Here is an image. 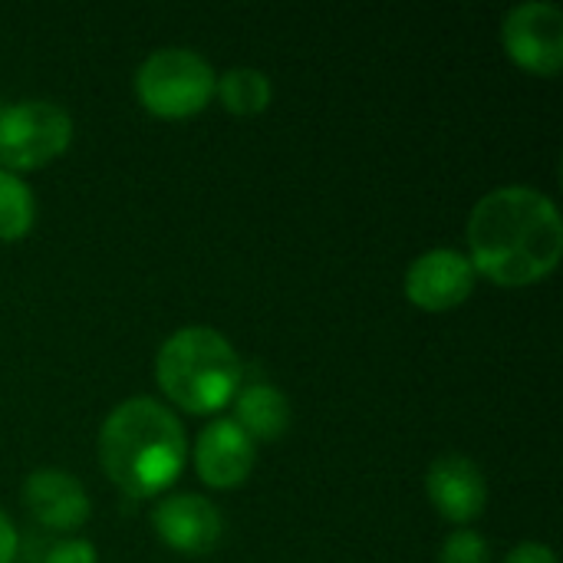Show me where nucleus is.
<instances>
[{
	"instance_id": "f257e3e1",
	"label": "nucleus",
	"mask_w": 563,
	"mask_h": 563,
	"mask_svg": "<svg viewBox=\"0 0 563 563\" xmlns=\"http://www.w3.org/2000/svg\"><path fill=\"white\" fill-rule=\"evenodd\" d=\"M563 221L558 205L531 185H501L468 214V261L501 287H531L558 271Z\"/></svg>"
},
{
	"instance_id": "f03ea898",
	"label": "nucleus",
	"mask_w": 563,
	"mask_h": 563,
	"mask_svg": "<svg viewBox=\"0 0 563 563\" xmlns=\"http://www.w3.org/2000/svg\"><path fill=\"white\" fill-rule=\"evenodd\" d=\"M99 462L129 498H162L188 462V435L178 416L148 396L119 402L99 429Z\"/></svg>"
},
{
	"instance_id": "7ed1b4c3",
	"label": "nucleus",
	"mask_w": 563,
	"mask_h": 563,
	"mask_svg": "<svg viewBox=\"0 0 563 563\" xmlns=\"http://www.w3.org/2000/svg\"><path fill=\"white\" fill-rule=\"evenodd\" d=\"M155 379L178 409L214 416L244 386V363L221 330L181 327L158 346Z\"/></svg>"
},
{
	"instance_id": "20e7f679",
	"label": "nucleus",
	"mask_w": 563,
	"mask_h": 563,
	"mask_svg": "<svg viewBox=\"0 0 563 563\" xmlns=\"http://www.w3.org/2000/svg\"><path fill=\"white\" fill-rule=\"evenodd\" d=\"M218 86L214 66L191 46H158L135 69V96L158 119L201 112Z\"/></svg>"
},
{
	"instance_id": "39448f33",
	"label": "nucleus",
	"mask_w": 563,
	"mask_h": 563,
	"mask_svg": "<svg viewBox=\"0 0 563 563\" xmlns=\"http://www.w3.org/2000/svg\"><path fill=\"white\" fill-rule=\"evenodd\" d=\"M73 142V115L53 99H16L0 106V168L33 172L59 158Z\"/></svg>"
},
{
	"instance_id": "423d86ee",
	"label": "nucleus",
	"mask_w": 563,
	"mask_h": 563,
	"mask_svg": "<svg viewBox=\"0 0 563 563\" xmlns=\"http://www.w3.org/2000/svg\"><path fill=\"white\" fill-rule=\"evenodd\" d=\"M501 46L528 73L558 76L563 66V10L551 0H525L501 16Z\"/></svg>"
},
{
	"instance_id": "0eeeda50",
	"label": "nucleus",
	"mask_w": 563,
	"mask_h": 563,
	"mask_svg": "<svg viewBox=\"0 0 563 563\" xmlns=\"http://www.w3.org/2000/svg\"><path fill=\"white\" fill-rule=\"evenodd\" d=\"M475 267L465 251L459 247H432L419 254L402 280L406 300L429 313H445L465 303L475 290Z\"/></svg>"
},
{
	"instance_id": "6e6552de",
	"label": "nucleus",
	"mask_w": 563,
	"mask_h": 563,
	"mask_svg": "<svg viewBox=\"0 0 563 563\" xmlns=\"http://www.w3.org/2000/svg\"><path fill=\"white\" fill-rule=\"evenodd\" d=\"M426 495L432 508L452 525H472L485 515L488 505V478L482 465L462 452H445L432 459L426 472Z\"/></svg>"
},
{
	"instance_id": "1a4fd4ad",
	"label": "nucleus",
	"mask_w": 563,
	"mask_h": 563,
	"mask_svg": "<svg viewBox=\"0 0 563 563\" xmlns=\"http://www.w3.org/2000/svg\"><path fill=\"white\" fill-rule=\"evenodd\" d=\"M152 528L172 551L201 558L221 541L224 521L221 511L201 495H162L152 511Z\"/></svg>"
},
{
	"instance_id": "9d476101",
	"label": "nucleus",
	"mask_w": 563,
	"mask_h": 563,
	"mask_svg": "<svg viewBox=\"0 0 563 563\" xmlns=\"http://www.w3.org/2000/svg\"><path fill=\"white\" fill-rule=\"evenodd\" d=\"M23 508L49 531H76L89 521L92 505L82 482L66 468H36L23 482Z\"/></svg>"
},
{
	"instance_id": "9b49d317",
	"label": "nucleus",
	"mask_w": 563,
	"mask_h": 563,
	"mask_svg": "<svg viewBox=\"0 0 563 563\" xmlns=\"http://www.w3.org/2000/svg\"><path fill=\"white\" fill-rule=\"evenodd\" d=\"M257 449L234 419H211L195 442V472L211 488H238L254 472Z\"/></svg>"
},
{
	"instance_id": "f8f14e48",
	"label": "nucleus",
	"mask_w": 563,
	"mask_h": 563,
	"mask_svg": "<svg viewBox=\"0 0 563 563\" xmlns=\"http://www.w3.org/2000/svg\"><path fill=\"white\" fill-rule=\"evenodd\" d=\"M234 422L251 442H274L290 429V399L271 383H244L234 396Z\"/></svg>"
},
{
	"instance_id": "ddd939ff",
	"label": "nucleus",
	"mask_w": 563,
	"mask_h": 563,
	"mask_svg": "<svg viewBox=\"0 0 563 563\" xmlns=\"http://www.w3.org/2000/svg\"><path fill=\"white\" fill-rule=\"evenodd\" d=\"M214 92L221 106L234 115H261L274 99V82L257 66H231L218 76Z\"/></svg>"
},
{
	"instance_id": "4468645a",
	"label": "nucleus",
	"mask_w": 563,
	"mask_h": 563,
	"mask_svg": "<svg viewBox=\"0 0 563 563\" xmlns=\"http://www.w3.org/2000/svg\"><path fill=\"white\" fill-rule=\"evenodd\" d=\"M33 221H36L33 188L20 175L0 168V241L26 238Z\"/></svg>"
},
{
	"instance_id": "2eb2a0df",
	"label": "nucleus",
	"mask_w": 563,
	"mask_h": 563,
	"mask_svg": "<svg viewBox=\"0 0 563 563\" xmlns=\"http://www.w3.org/2000/svg\"><path fill=\"white\" fill-rule=\"evenodd\" d=\"M439 563H492V544L472 528H455L439 551Z\"/></svg>"
},
{
	"instance_id": "dca6fc26",
	"label": "nucleus",
	"mask_w": 563,
	"mask_h": 563,
	"mask_svg": "<svg viewBox=\"0 0 563 563\" xmlns=\"http://www.w3.org/2000/svg\"><path fill=\"white\" fill-rule=\"evenodd\" d=\"M96 561H99V558H96V544H92V541L69 538V541L53 544L43 563H96Z\"/></svg>"
},
{
	"instance_id": "f3484780",
	"label": "nucleus",
	"mask_w": 563,
	"mask_h": 563,
	"mask_svg": "<svg viewBox=\"0 0 563 563\" xmlns=\"http://www.w3.org/2000/svg\"><path fill=\"white\" fill-rule=\"evenodd\" d=\"M505 563H558V554H554V548L551 544H541V541H525V544H518Z\"/></svg>"
},
{
	"instance_id": "a211bd4d",
	"label": "nucleus",
	"mask_w": 563,
	"mask_h": 563,
	"mask_svg": "<svg viewBox=\"0 0 563 563\" xmlns=\"http://www.w3.org/2000/svg\"><path fill=\"white\" fill-rule=\"evenodd\" d=\"M13 558H16V528L0 511V563H13Z\"/></svg>"
}]
</instances>
